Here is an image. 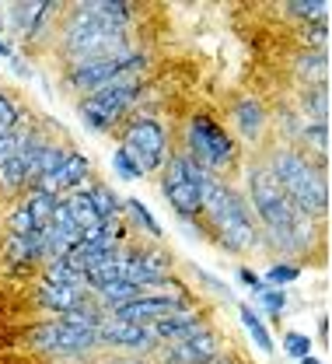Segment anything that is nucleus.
I'll use <instances>...</instances> for the list:
<instances>
[{
  "label": "nucleus",
  "instance_id": "obj_14",
  "mask_svg": "<svg viewBox=\"0 0 332 364\" xmlns=\"http://www.w3.org/2000/svg\"><path fill=\"white\" fill-rule=\"evenodd\" d=\"M84 182H92V158H88L84 151L70 147L67 158H63V165H60V168L52 172V179L46 182V193L63 196V193H70V189H81Z\"/></svg>",
  "mask_w": 332,
  "mask_h": 364
},
{
  "label": "nucleus",
  "instance_id": "obj_21",
  "mask_svg": "<svg viewBox=\"0 0 332 364\" xmlns=\"http://www.w3.org/2000/svg\"><path fill=\"white\" fill-rule=\"evenodd\" d=\"M238 318H241V326H245V333H248V340L262 350V354H273V333L266 329V322H262V316L252 309V305H238Z\"/></svg>",
  "mask_w": 332,
  "mask_h": 364
},
{
  "label": "nucleus",
  "instance_id": "obj_25",
  "mask_svg": "<svg viewBox=\"0 0 332 364\" xmlns=\"http://www.w3.org/2000/svg\"><path fill=\"white\" fill-rule=\"evenodd\" d=\"M43 280H49V284H63V287H77V291H88L84 277L74 270L63 256H56V259H46V263H43Z\"/></svg>",
  "mask_w": 332,
  "mask_h": 364
},
{
  "label": "nucleus",
  "instance_id": "obj_35",
  "mask_svg": "<svg viewBox=\"0 0 332 364\" xmlns=\"http://www.w3.org/2000/svg\"><path fill=\"white\" fill-rule=\"evenodd\" d=\"M14 158H18V136H14V130H11V134L0 136V168L11 165Z\"/></svg>",
  "mask_w": 332,
  "mask_h": 364
},
{
  "label": "nucleus",
  "instance_id": "obj_37",
  "mask_svg": "<svg viewBox=\"0 0 332 364\" xmlns=\"http://www.w3.org/2000/svg\"><path fill=\"white\" fill-rule=\"evenodd\" d=\"M11 63H14V74H21V77H28V74H32V70H28V60H25L21 53H14V56H11Z\"/></svg>",
  "mask_w": 332,
  "mask_h": 364
},
{
  "label": "nucleus",
  "instance_id": "obj_20",
  "mask_svg": "<svg viewBox=\"0 0 332 364\" xmlns=\"http://www.w3.org/2000/svg\"><path fill=\"white\" fill-rule=\"evenodd\" d=\"M294 74L304 81V88L326 85V77H329V56L319 53V49H304V53L294 60Z\"/></svg>",
  "mask_w": 332,
  "mask_h": 364
},
{
  "label": "nucleus",
  "instance_id": "obj_38",
  "mask_svg": "<svg viewBox=\"0 0 332 364\" xmlns=\"http://www.w3.org/2000/svg\"><path fill=\"white\" fill-rule=\"evenodd\" d=\"M14 53H18V49H14V43H11V36H4V39H0V60H11Z\"/></svg>",
  "mask_w": 332,
  "mask_h": 364
},
{
  "label": "nucleus",
  "instance_id": "obj_16",
  "mask_svg": "<svg viewBox=\"0 0 332 364\" xmlns=\"http://www.w3.org/2000/svg\"><path fill=\"white\" fill-rule=\"evenodd\" d=\"M88 298H92V291H77V287L49 284V280H39V287H35V305L46 309L49 316H67V312H74L77 305H84Z\"/></svg>",
  "mask_w": 332,
  "mask_h": 364
},
{
  "label": "nucleus",
  "instance_id": "obj_9",
  "mask_svg": "<svg viewBox=\"0 0 332 364\" xmlns=\"http://www.w3.org/2000/svg\"><path fill=\"white\" fill-rule=\"evenodd\" d=\"M172 270H175V256L157 242H150V245H137V242L119 245V280H130V284L143 287V294L154 284L168 280Z\"/></svg>",
  "mask_w": 332,
  "mask_h": 364
},
{
  "label": "nucleus",
  "instance_id": "obj_22",
  "mask_svg": "<svg viewBox=\"0 0 332 364\" xmlns=\"http://www.w3.org/2000/svg\"><path fill=\"white\" fill-rule=\"evenodd\" d=\"M18 200L28 207V214H32L35 228H39V231H46L49 221H52V210H56V196L46 193V189H25Z\"/></svg>",
  "mask_w": 332,
  "mask_h": 364
},
{
  "label": "nucleus",
  "instance_id": "obj_31",
  "mask_svg": "<svg viewBox=\"0 0 332 364\" xmlns=\"http://www.w3.org/2000/svg\"><path fill=\"white\" fill-rule=\"evenodd\" d=\"M255 305L270 318H280L287 312V294L280 287H262V291H255Z\"/></svg>",
  "mask_w": 332,
  "mask_h": 364
},
{
  "label": "nucleus",
  "instance_id": "obj_27",
  "mask_svg": "<svg viewBox=\"0 0 332 364\" xmlns=\"http://www.w3.org/2000/svg\"><path fill=\"white\" fill-rule=\"evenodd\" d=\"M301 273H304V267H301L297 259H273V263L266 267V273H262V284H266V287H280V291H284L287 284H294Z\"/></svg>",
  "mask_w": 332,
  "mask_h": 364
},
{
  "label": "nucleus",
  "instance_id": "obj_19",
  "mask_svg": "<svg viewBox=\"0 0 332 364\" xmlns=\"http://www.w3.org/2000/svg\"><path fill=\"white\" fill-rule=\"evenodd\" d=\"M137 298H143V287L130 284V280H112V284H105L101 291H95V301L101 305V312H105V316H112V312L126 309V305H130V301H137Z\"/></svg>",
  "mask_w": 332,
  "mask_h": 364
},
{
  "label": "nucleus",
  "instance_id": "obj_15",
  "mask_svg": "<svg viewBox=\"0 0 332 364\" xmlns=\"http://www.w3.org/2000/svg\"><path fill=\"white\" fill-rule=\"evenodd\" d=\"M203 326H206L203 312H196V309H182V312H172V316L157 318V322L150 326V333H154L157 347H165V343H182V340H189L192 333H199Z\"/></svg>",
  "mask_w": 332,
  "mask_h": 364
},
{
  "label": "nucleus",
  "instance_id": "obj_8",
  "mask_svg": "<svg viewBox=\"0 0 332 364\" xmlns=\"http://www.w3.org/2000/svg\"><path fill=\"white\" fill-rule=\"evenodd\" d=\"M143 67H147V56L140 49L130 53V56H116V60H95V63H77L63 74V85L74 91V95H92L101 91L123 77H143Z\"/></svg>",
  "mask_w": 332,
  "mask_h": 364
},
{
  "label": "nucleus",
  "instance_id": "obj_10",
  "mask_svg": "<svg viewBox=\"0 0 332 364\" xmlns=\"http://www.w3.org/2000/svg\"><path fill=\"white\" fill-rule=\"evenodd\" d=\"M224 358V340L203 326L199 333H192L182 343H165L157 347V361L161 364H217Z\"/></svg>",
  "mask_w": 332,
  "mask_h": 364
},
{
  "label": "nucleus",
  "instance_id": "obj_5",
  "mask_svg": "<svg viewBox=\"0 0 332 364\" xmlns=\"http://www.w3.org/2000/svg\"><path fill=\"white\" fill-rule=\"evenodd\" d=\"M119 147L137 161V168H140L143 176L161 172L165 161L172 158V136H168V127H165L157 116H147V112L130 116V119L119 127Z\"/></svg>",
  "mask_w": 332,
  "mask_h": 364
},
{
  "label": "nucleus",
  "instance_id": "obj_6",
  "mask_svg": "<svg viewBox=\"0 0 332 364\" xmlns=\"http://www.w3.org/2000/svg\"><path fill=\"white\" fill-rule=\"evenodd\" d=\"M203 182H206V172L196 168L182 151H172V158L161 168V196L168 200L179 221H199Z\"/></svg>",
  "mask_w": 332,
  "mask_h": 364
},
{
  "label": "nucleus",
  "instance_id": "obj_33",
  "mask_svg": "<svg viewBox=\"0 0 332 364\" xmlns=\"http://www.w3.org/2000/svg\"><path fill=\"white\" fill-rule=\"evenodd\" d=\"M284 354L290 361H301L311 354V336L308 333H297V329H287L284 333Z\"/></svg>",
  "mask_w": 332,
  "mask_h": 364
},
{
  "label": "nucleus",
  "instance_id": "obj_26",
  "mask_svg": "<svg viewBox=\"0 0 332 364\" xmlns=\"http://www.w3.org/2000/svg\"><path fill=\"white\" fill-rule=\"evenodd\" d=\"M329 98H326V85H315V88H304L301 95V119L304 123H329Z\"/></svg>",
  "mask_w": 332,
  "mask_h": 364
},
{
  "label": "nucleus",
  "instance_id": "obj_24",
  "mask_svg": "<svg viewBox=\"0 0 332 364\" xmlns=\"http://www.w3.org/2000/svg\"><path fill=\"white\" fill-rule=\"evenodd\" d=\"M123 218H133V225L140 228V231H147L150 238H165L161 221L150 214V207L143 203L140 196H126V200H123Z\"/></svg>",
  "mask_w": 332,
  "mask_h": 364
},
{
  "label": "nucleus",
  "instance_id": "obj_28",
  "mask_svg": "<svg viewBox=\"0 0 332 364\" xmlns=\"http://www.w3.org/2000/svg\"><path fill=\"white\" fill-rule=\"evenodd\" d=\"M284 11L290 18H297V21H322L326 11H329V4L326 0H287Z\"/></svg>",
  "mask_w": 332,
  "mask_h": 364
},
{
  "label": "nucleus",
  "instance_id": "obj_4",
  "mask_svg": "<svg viewBox=\"0 0 332 364\" xmlns=\"http://www.w3.org/2000/svg\"><path fill=\"white\" fill-rule=\"evenodd\" d=\"M143 95V77H123L101 91L77 98V119L88 134H112L123 127Z\"/></svg>",
  "mask_w": 332,
  "mask_h": 364
},
{
  "label": "nucleus",
  "instance_id": "obj_29",
  "mask_svg": "<svg viewBox=\"0 0 332 364\" xmlns=\"http://www.w3.org/2000/svg\"><path fill=\"white\" fill-rule=\"evenodd\" d=\"M4 228H7V235H32V231H39L35 221H32V214H28V207H25L21 200H14V207L7 210Z\"/></svg>",
  "mask_w": 332,
  "mask_h": 364
},
{
  "label": "nucleus",
  "instance_id": "obj_41",
  "mask_svg": "<svg viewBox=\"0 0 332 364\" xmlns=\"http://www.w3.org/2000/svg\"><path fill=\"white\" fill-rule=\"evenodd\" d=\"M116 364H143V361H116Z\"/></svg>",
  "mask_w": 332,
  "mask_h": 364
},
{
  "label": "nucleus",
  "instance_id": "obj_39",
  "mask_svg": "<svg viewBox=\"0 0 332 364\" xmlns=\"http://www.w3.org/2000/svg\"><path fill=\"white\" fill-rule=\"evenodd\" d=\"M319 333H322V340H326V336H329V318H326V316L319 318Z\"/></svg>",
  "mask_w": 332,
  "mask_h": 364
},
{
  "label": "nucleus",
  "instance_id": "obj_3",
  "mask_svg": "<svg viewBox=\"0 0 332 364\" xmlns=\"http://www.w3.org/2000/svg\"><path fill=\"white\" fill-rule=\"evenodd\" d=\"M182 154L206 176L228 179L238 165V140L217 116L192 112L182 127Z\"/></svg>",
  "mask_w": 332,
  "mask_h": 364
},
{
  "label": "nucleus",
  "instance_id": "obj_42",
  "mask_svg": "<svg viewBox=\"0 0 332 364\" xmlns=\"http://www.w3.org/2000/svg\"><path fill=\"white\" fill-rule=\"evenodd\" d=\"M217 364H231V361H224V358H221V361H217Z\"/></svg>",
  "mask_w": 332,
  "mask_h": 364
},
{
  "label": "nucleus",
  "instance_id": "obj_7",
  "mask_svg": "<svg viewBox=\"0 0 332 364\" xmlns=\"http://www.w3.org/2000/svg\"><path fill=\"white\" fill-rule=\"evenodd\" d=\"M25 343H28L35 354H46V358H88L92 350H98L95 329L70 326L63 316L35 322V326L25 333Z\"/></svg>",
  "mask_w": 332,
  "mask_h": 364
},
{
  "label": "nucleus",
  "instance_id": "obj_2",
  "mask_svg": "<svg viewBox=\"0 0 332 364\" xmlns=\"http://www.w3.org/2000/svg\"><path fill=\"white\" fill-rule=\"evenodd\" d=\"M266 168L273 172V179L280 182V189L287 193V200L294 203L297 214L322 221L329 214V182L322 165L304 154L297 144H277L266 158Z\"/></svg>",
  "mask_w": 332,
  "mask_h": 364
},
{
  "label": "nucleus",
  "instance_id": "obj_1",
  "mask_svg": "<svg viewBox=\"0 0 332 364\" xmlns=\"http://www.w3.org/2000/svg\"><path fill=\"white\" fill-rule=\"evenodd\" d=\"M199 218L206 221V235H214L217 245L231 256H245V252L262 249V231H259L252 210H248V200L228 179L206 176Z\"/></svg>",
  "mask_w": 332,
  "mask_h": 364
},
{
  "label": "nucleus",
  "instance_id": "obj_23",
  "mask_svg": "<svg viewBox=\"0 0 332 364\" xmlns=\"http://www.w3.org/2000/svg\"><path fill=\"white\" fill-rule=\"evenodd\" d=\"M81 277H84V284H88V291H92V294L101 291L105 284L119 280V249H116V252H109V256H101V259L92 263L88 270H81Z\"/></svg>",
  "mask_w": 332,
  "mask_h": 364
},
{
  "label": "nucleus",
  "instance_id": "obj_17",
  "mask_svg": "<svg viewBox=\"0 0 332 364\" xmlns=\"http://www.w3.org/2000/svg\"><path fill=\"white\" fill-rule=\"evenodd\" d=\"M4 259H7L11 267H32V263H43V259H46L43 231H32V235H7V238H4Z\"/></svg>",
  "mask_w": 332,
  "mask_h": 364
},
{
  "label": "nucleus",
  "instance_id": "obj_12",
  "mask_svg": "<svg viewBox=\"0 0 332 364\" xmlns=\"http://www.w3.org/2000/svg\"><path fill=\"white\" fill-rule=\"evenodd\" d=\"M228 119H231V127H228L231 136L245 140V144H262L270 134V112L255 95H238L228 109Z\"/></svg>",
  "mask_w": 332,
  "mask_h": 364
},
{
  "label": "nucleus",
  "instance_id": "obj_18",
  "mask_svg": "<svg viewBox=\"0 0 332 364\" xmlns=\"http://www.w3.org/2000/svg\"><path fill=\"white\" fill-rule=\"evenodd\" d=\"M84 193H88V200H92V207H95L98 221H119L123 218V196L112 189V186H105V182H84Z\"/></svg>",
  "mask_w": 332,
  "mask_h": 364
},
{
  "label": "nucleus",
  "instance_id": "obj_36",
  "mask_svg": "<svg viewBox=\"0 0 332 364\" xmlns=\"http://www.w3.org/2000/svg\"><path fill=\"white\" fill-rule=\"evenodd\" d=\"M238 280H241L245 287H252V294L266 287V284H262V273H255L252 267H238Z\"/></svg>",
  "mask_w": 332,
  "mask_h": 364
},
{
  "label": "nucleus",
  "instance_id": "obj_34",
  "mask_svg": "<svg viewBox=\"0 0 332 364\" xmlns=\"http://www.w3.org/2000/svg\"><path fill=\"white\" fill-rule=\"evenodd\" d=\"M196 277H199V284H203V287H206L210 294H217V298H228V301L235 298V294H231V287H228V284H224L221 277H214V273L199 270V267H196Z\"/></svg>",
  "mask_w": 332,
  "mask_h": 364
},
{
  "label": "nucleus",
  "instance_id": "obj_30",
  "mask_svg": "<svg viewBox=\"0 0 332 364\" xmlns=\"http://www.w3.org/2000/svg\"><path fill=\"white\" fill-rule=\"evenodd\" d=\"M109 165H112V172H116V179L119 182H140L143 172L137 168V161L116 144V151H112V158H109Z\"/></svg>",
  "mask_w": 332,
  "mask_h": 364
},
{
  "label": "nucleus",
  "instance_id": "obj_11",
  "mask_svg": "<svg viewBox=\"0 0 332 364\" xmlns=\"http://www.w3.org/2000/svg\"><path fill=\"white\" fill-rule=\"evenodd\" d=\"M98 347H112V350H133V354H150L157 350V340L150 333V326H137V322H123L116 316H105L95 329Z\"/></svg>",
  "mask_w": 332,
  "mask_h": 364
},
{
  "label": "nucleus",
  "instance_id": "obj_32",
  "mask_svg": "<svg viewBox=\"0 0 332 364\" xmlns=\"http://www.w3.org/2000/svg\"><path fill=\"white\" fill-rule=\"evenodd\" d=\"M21 112H25V109H21V105L14 102V95H11V91H4V88H0V136H4V134H11V130L18 127Z\"/></svg>",
  "mask_w": 332,
  "mask_h": 364
},
{
  "label": "nucleus",
  "instance_id": "obj_13",
  "mask_svg": "<svg viewBox=\"0 0 332 364\" xmlns=\"http://www.w3.org/2000/svg\"><path fill=\"white\" fill-rule=\"evenodd\" d=\"M52 11H60V4H52V0H35V4H4L7 28H14L25 43H35V39L43 36V28L49 25Z\"/></svg>",
  "mask_w": 332,
  "mask_h": 364
},
{
  "label": "nucleus",
  "instance_id": "obj_40",
  "mask_svg": "<svg viewBox=\"0 0 332 364\" xmlns=\"http://www.w3.org/2000/svg\"><path fill=\"white\" fill-rule=\"evenodd\" d=\"M297 364H322V361H319L315 354H308V358H301V361H297Z\"/></svg>",
  "mask_w": 332,
  "mask_h": 364
}]
</instances>
